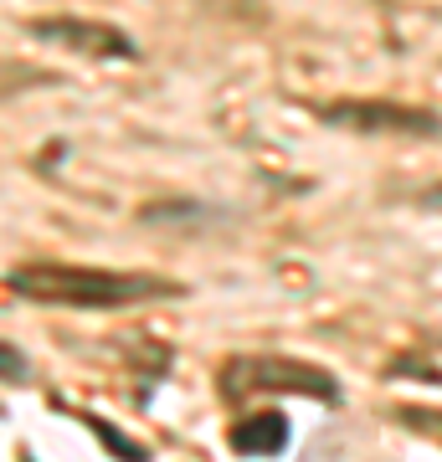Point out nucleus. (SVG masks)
<instances>
[{
  "label": "nucleus",
  "mask_w": 442,
  "mask_h": 462,
  "mask_svg": "<svg viewBox=\"0 0 442 462\" xmlns=\"http://www.w3.org/2000/svg\"><path fill=\"white\" fill-rule=\"evenodd\" d=\"M5 288L26 303L52 309H124L149 298H181L185 288L155 273H118V267H67V263H32L5 273Z\"/></svg>",
  "instance_id": "f257e3e1"
},
{
  "label": "nucleus",
  "mask_w": 442,
  "mask_h": 462,
  "mask_svg": "<svg viewBox=\"0 0 442 462\" xmlns=\"http://www.w3.org/2000/svg\"><path fill=\"white\" fill-rule=\"evenodd\" d=\"M283 447H288V416L283 411L242 416L231 427V452H242V457H278Z\"/></svg>",
  "instance_id": "39448f33"
},
{
  "label": "nucleus",
  "mask_w": 442,
  "mask_h": 462,
  "mask_svg": "<svg viewBox=\"0 0 442 462\" xmlns=\"http://www.w3.org/2000/svg\"><path fill=\"white\" fill-rule=\"evenodd\" d=\"M21 462H36V457H32V452H21Z\"/></svg>",
  "instance_id": "1a4fd4ad"
},
{
  "label": "nucleus",
  "mask_w": 442,
  "mask_h": 462,
  "mask_svg": "<svg viewBox=\"0 0 442 462\" xmlns=\"http://www.w3.org/2000/svg\"><path fill=\"white\" fill-rule=\"evenodd\" d=\"M221 401H247V396H268V391H288V396H314L334 406L340 401V380L329 375L324 365L294 360V355H231L221 365Z\"/></svg>",
  "instance_id": "f03ea898"
},
{
  "label": "nucleus",
  "mask_w": 442,
  "mask_h": 462,
  "mask_svg": "<svg viewBox=\"0 0 442 462\" xmlns=\"http://www.w3.org/2000/svg\"><path fill=\"white\" fill-rule=\"evenodd\" d=\"M314 118H324L334 129L350 134H411V139H432L437 134V114L417 108V103H391V98H334L314 103Z\"/></svg>",
  "instance_id": "7ed1b4c3"
},
{
  "label": "nucleus",
  "mask_w": 442,
  "mask_h": 462,
  "mask_svg": "<svg viewBox=\"0 0 442 462\" xmlns=\"http://www.w3.org/2000/svg\"><path fill=\"white\" fill-rule=\"evenodd\" d=\"M26 36L62 47L72 57H93V62H134L139 47L134 36H124L114 21H82V16H36L26 21Z\"/></svg>",
  "instance_id": "20e7f679"
},
{
  "label": "nucleus",
  "mask_w": 442,
  "mask_h": 462,
  "mask_svg": "<svg viewBox=\"0 0 442 462\" xmlns=\"http://www.w3.org/2000/svg\"><path fill=\"white\" fill-rule=\"evenodd\" d=\"M0 380H5V385H26V380H32V360H26L11 339H0Z\"/></svg>",
  "instance_id": "0eeeda50"
},
{
  "label": "nucleus",
  "mask_w": 442,
  "mask_h": 462,
  "mask_svg": "<svg viewBox=\"0 0 442 462\" xmlns=\"http://www.w3.org/2000/svg\"><path fill=\"white\" fill-rule=\"evenodd\" d=\"M88 427H93V437L103 442V452H108V457H118V462H149V447L129 442V437H124L114 421H103V416H88Z\"/></svg>",
  "instance_id": "423d86ee"
},
{
  "label": "nucleus",
  "mask_w": 442,
  "mask_h": 462,
  "mask_svg": "<svg viewBox=\"0 0 442 462\" xmlns=\"http://www.w3.org/2000/svg\"><path fill=\"white\" fill-rule=\"evenodd\" d=\"M396 375H422L427 385H432V380H437V370H432V365H417V360H401V365H396Z\"/></svg>",
  "instance_id": "6e6552de"
}]
</instances>
